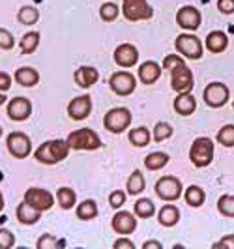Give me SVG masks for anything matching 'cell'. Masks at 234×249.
I'll list each match as a JSON object with an SVG mask.
<instances>
[{"label":"cell","mask_w":234,"mask_h":249,"mask_svg":"<svg viewBox=\"0 0 234 249\" xmlns=\"http://www.w3.org/2000/svg\"><path fill=\"white\" fill-rule=\"evenodd\" d=\"M68 154H70L68 142L62 139H53V141H45L43 144L37 146L34 158L43 165H56V163L64 161L68 158Z\"/></svg>","instance_id":"obj_1"},{"label":"cell","mask_w":234,"mask_h":249,"mask_svg":"<svg viewBox=\"0 0 234 249\" xmlns=\"http://www.w3.org/2000/svg\"><path fill=\"white\" fill-rule=\"evenodd\" d=\"M70 150H98L101 146L99 135L90 127H81L72 131L66 139Z\"/></svg>","instance_id":"obj_2"},{"label":"cell","mask_w":234,"mask_h":249,"mask_svg":"<svg viewBox=\"0 0 234 249\" xmlns=\"http://www.w3.org/2000/svg\"><path fill=\"white\" fill-rule=\"evenodd\" d=\"M189 160L191 163L202 169L208 167L210 163L214 161V142L208 137H198L193 141L191 148H189Z\"/></svg>","instance_id":"obj_3"},{"label":"cell","mask_w":234,"mask_h":249,"mask_svg":"<svg viewBox=\"0 0 234 249\" xmlns=\"http://www.w3.org/2000/svg\"><path fill=\"white\" fill-rule=\"evenodd\" d=\"M131 111L126 109V107H114L111 111L105 114L103 118V125L107 131L111 133H122L126 131L129 125H131Z\"/></svg>","instance_id":"obj_4"},{"label":"cell","mask_w":234,"mask_h":249,"mask_svg":"<svg viewBox=\"0 0 234 249\" xmlns=\"http://www.w3.org/2000/svg\"><path fill=\"white\" fill-rule=\"evenodd\" d=\"M156 193L161 200H167V202L178 200L184 193L182 180L176 178V176H161L156 182Z\"/></svg>","instance_id":"obj_5"},{"label":"cell","mask_w":234,"mask_h":249,"mask_svg":"<svg viewBox=\"0 0 234 249\" xmlns=\"http://www.w3.org/2000/svg\"><path fill=\"white\" fill-rule=\"evenodd\" d=\"M122 15L131 23L148 21V19H152L154 10L146 0H122Z\"/></svg>","instance_id":"obj_6"},{"label":"cell","mask_w":234,"mask_h":249,"mask_svg":"<svg viewBox=\"0 0 234 249\" xmlns=\"http://www.w3.org/2000/svg\"><path fill=\"white\" fill-rule=\"evenodd\" d=\"M171 87H173V90L176 94L191 92L193 87H195L193 71H191L184 62L176 64L174 68H171Z\"/></svg>","instance_id":"obj_7"},{"label":"cell","mask_w":234,"mask_h":249,"mask_svg":"<svg viewBox=\"0 0 234 249\" xmlns=\"http://www.w3.org/2000/svg\"><path fill=\"white\" fill-rule=\"evenodd\" d=\"M174 47L180 53V56L189 60H200L202 58V43L193 34H180L174 41Z\"/></svg>","instance_id":"obj_8"},{"label":"cell","mask_w":234,"mask_h":249,"mask_svg":"<svg viewBox=\"0 0 234 249\" xmlns=\"http://www.w3.org/2000/svg\"><path fill=\"white\" fill-rule=\"evenodd\" d=\"M6 146L15 160H25L32 152V141L23 131H13L6 139Z\"/></svg>","instance_id":"obj_9"},{"label":"cell","mask_w":234,"mask_h":249,"mask_svg":"<svg viewBox=\"0 0 234 249\" xmlns=\"http://www.w3.org/2000/svg\"><path fill=\"white\" fill-rule=\"evenodd\" d=\"M229 96H231V90L223 83H210L208 87L204 88V92H202L204 103L212 109H219L223 105H227Z\"/></svg>","instance_id":"obj_10"},{"label":"cell","mask_w":234,"mask_h":249,"mask_svg":"<svg viewBox=\"0 0 234 249\" xmlns=\"http://www.w3.org/2000/svg\"><path fill=\"white\" fill-rule=\"evenodd\" d=\"M109 87L116 96H131L135 92V75L129 71H116L109 79Z\"/></svg>","instance_id":"obj_11"},{"label":"cell","mask_w":234,"mask_h":249,"mask_svg":"<svg viewBox=\"0 0 234 249\" xmlns=\"http://www.w3.org/2000/svg\"><path fill=\"white\" fill-rule=\"evenodd\" d=\"M23 200H26L30 206H34L39 212H47V210L53 208V204H54L53 193H49L47 189H41V187H30V189H26Z\"/></svg>","instance_id":"obj_12"},{"label":"cell","mask_w":234,"mask_h":249,"mask_svg":"<svg viewBox=\"0 0 234 249\" xmlns=\"http://www.w3.org/2000/svg\"><path fill=\"white\" fill-rule=\"evenodd\" d=\"M176 23L182 26L184 30L195 32V30H198L200 23H202L200 10H197L195 6H184V8H180L178 13H176Z\"/></svg>","instance_id":"obj_13"},{"label":"cell","mask_w":234,"mask_h":249,"mask_svg":"<svg viewBox=\"0 0 234 249\" xmlns=\"http://www.w3.org/2000/svg\"><path fill=\"white\" fill-rule=\"evenodd\" d=\"M90 112H92V98L87 96V94L73 98V100L70 101V105H68V114H70V118H72V120H77V122L88 118Z\"/></svg>","instance_id":"obj_14"},{"label":"cell","mask_w":234,"mask_h":249,"mask_svg":"<svg viewBox=\"0 0 234 249\" xmlns=\"http://www.w3.org/2000/svg\"><path fill=\"white\" fill-rule=\"evenodd\" d=\"M112 231L116 234H124V236H129L131 232H135L137 229V219L133 213L126 212V210H120V212L114 213L111 221Z\"/></svg>","instance_id":"obj_15"},{"label":"cell","mask_w":234,"mask_h":249,"mask_svg":"<svg viewBox=\"0 0 234 249\" xmlns=\"http://www.w3.org/2000/svg\"><path fill=\"white\" fill-rule=\"evenodd\" d=\"M8 116L10 120H15V122H25L26 118L32 114V103L26 98H13L8 103Z\"/></svg>","instance_id":"obj_16"},{"label":"cell","mask_w":234,"mask_h":249,"mask_svg":"<svg viewBox=\"0 0 234 249\" xmlns=\"http://www.w3.org/2000/svg\"><path fill=\"white\" fill-rule=\"evenodd\" d=\"M114 62L120 68H133L139 62V51L131 43H122L114 51Z\"/></svg>","instance_id":"obj_17"},{"label":"cell","mask_w":234,"mask_h":249,"mask_svg":"<svg viewBox=\"0 0 234 249\" xmlns=\"http://www.w3.org/2000/svg\"><path fill=\"white\" fill-rule=\"evenodd\" d=\"M73 81L77 87L90 88L99 81V71L96 68H92V66H83V68H79L73 73Z\"/></svg>","instance_id":"obj_18"},{"label":"cell","mask_w":234,"mask_h":249,"mask_svg":"<svg viewBox=\"0 0 234 249\" xmlns=\"http://www.w3.org/2000/svg\"><path fill=\"white\" fill-rule=\"evenodd\" d=\"M161 66L154 60H148V62H143L139 66V79L143 85H154L158 83L161 77Z\"/></svg>","instance_id":"obj_19"},{"label":"cell","mask_w":234,"mask_h":249,"mask_svg":"<svg viewBox=\"0 0 234 249\" xmlns=\"http://www.w3.org/2000/svg\"><path fill=\"white\" fill-rule=\"evenodd\" d=\"M41 213L39 210H36L34 206H30L26 200H23L17 210H15V215H17V221L21 225H36L39 219H41Z\"/></svg>","instance_id":"obj_20"},{"label":"cell","mask_w":234,"mask_h":249,"mask_svg":"<svg viewBox=\"0 0 234 249\" xmlns=\"http://www.w3.org/2000/svg\"><path fill=\"white\" fill-rule=\"evenodd\" d=\"M173 107L178 114L189 116V114H193L195 109H197V100H195V96H193L191 92H184V94H178V96H176Z\"/></svg>","instance_id":"obj_21"},{"label":"cell","mask_w":234,"mask_h":249,"mask_svg":"<svg viewBox=\"0 0 234 249\" xmlns=\"http://www.w3.org/2000/svg\"><path fill=\"white\" fill-rule=\"evenodd\" d=\"M229 47V36L221 30H214L206 36V49L214 54H219Z\"/></svg>","instance_id":"obj_22"},{"label":"cell","mask_w":234,"mask_h":249,"mask_svg":"<svg viewBox=\"0 0 234 249\" xmlns=\"http://www.w3.org/2000/svg\"><path fill=\"white\" fill-rule=\"evenodd\" d=\"M13 77H15V83H17V85H21V87H25V88H32L39 83V73H37V70L28 68V66L15 70V75H13Z\"/></svg>","instance_id":"obj_23"},{"label":"cell","mask_w":234,"mask_h":249,"mask_svg":"<svg viewBox=\"0 0 234 249\" xmlns=\"http://www.w3.org/2000/svg\"><path fill=\"white\" fill-rule=\"evenodd\" d=\"M158 219L161 227H174L180 221V210L174 204H165L158 213Z\"/></svg>","instance_id":"obj_24"},{"label":"cell","mask_w":234,"mask_h":249,"mask_svg":"<svg viewBox=\"0 0 234 249\" xmlns=\"http://www.w3.org/2000/svg\"><path fill=\"white\" fill-rule=\"evenodd\" d=\"M98 204H96V200L92 199H87L83 200L79 206H77V210H75V213H77V217L81 219V221H90V219H96L98 217Z\"/></svg>","instance_id":"obj_25"},{"label":"cell","mask_w":234,"mask_h":249,"mask_svg":"<svg viewBox=\"0 0 234 249\" xmlns=\"http://www.w3.org/2000/svg\"><path fill=\"white\" fill-rule=\"evenodd\" d=\"M184 199L189 206H193V208H200V206L204 204V200H206V193H204V189H202V187H198V186L193 184V186H189L184 191Z\"/></svg>","instance_id":"obj_26"},{"label":"cell","mask_w":234,"mask_h":249,"mask_svg":"<svg viewBox=\"0 0 234 249\" xmlns=\"http://www.w3.org/2000/svg\"><path fill=\"white\" fill-rule=\"evenodd\" d=\"M146 187V182H144V176L141 171H133L131 176L127 178V184H126V189H127V195H141Z\"/></svg>","instance_id":"obj_27"},{"label":"cell","mask_w":234,"mask_h":249,"mask_svg":"<svg viewBox=\"0 0 234 249\" xmlns=\"http://www.w3.org/2000/svg\"><path fill=\"white\" fill-rule=\"evenodd\" d=\"M169 154H165V152H152V154H148L146 158H144V167H146L148 171H160L163 169L167 163H169Z\"/></svg>","instance_id":"obj_28"},{"label":"cell","mask_w":234,"mask_h":249,"mask_svg":"<svg viewBox=\"0 0 234 249\" xmlns=\"http://www.w3.org/2000/svg\"><path fill=\"white\" fill-rule=\"evenodd\" d=\"M39 39H41V36H39V32H26L25 36L21 37V41H19V49H21V53L23 54H32L34 51L39 47Z\"/></svg>","instance_id":"obj_29"},{"label":"cell","mask_w":234,"mask_h":249,"mask_svg":"<svg viewBox=\"0 0 234 249\" xmlns=\"http://www.w3.org/2000/svg\"><path fill=\"white\" fill-rule=\"evenodd\" d=\"M56 200H58L62 210H72L77 202V193L72 187H60L56 191Z\"/></svg>","instance_id":"obj_30"},{"label":"cell","mask_w":234,"mask_h":249,"mask_svg":"<svg viewBox=\"0 0 234 249\" xmlns=\"http://www.w3.org/2000/svg\"><path fill=\"white\" fill-rule=\"evenodd\" d=\"M17 21L25 26L36 25L37 21H39V10H36L34 6H23L17 12Z\"/></svg>","instance_id":"obj_31"},{"label":"cell","mask_w":234,"mask_h":249,"mask_svg":"<svg viewBox=\"0 0 234 249\" xmlns=\"http://www.w3.org/2000/svg\"><path fill=\"white\" fill-rule=\"evenodd\" d=\"M129 142L137 146V148H144L146 144H150V131H148L146 127H135V129H131L129 131Z\"/></svg>","instance_id":"obj_32"},{"label":"cell","mask_w":234,"mask_h":249,"mask_svg":"<svg viewBox=\"0 0 234 249\" xmlns=\"http://www.w3.org/2000/svg\"><path fill=\"white\" fill-rule=\"evenodd\" d=\"M133 210H135L137 217H143V219H148L156 213V206L150 199H139L133 204Z\"/></svg>","instance_id":"obj_33"},{"label":"cell","mask_w":234,"mask_h":249,"mask_svg":"<svg viewBox=\"0 0 234 249\" xmlns=\"http://www.w3.org/2000/svg\"><path fill=\"white\" fill-rule=\"evenodd\" d=\"M152 137L156 142H163L167 139L173 137V125L167 124V122H158L154 125V131H152Z\"/></svg>","instance_id":"obj_34"},{"label":"cell","mask_w":234,"mask_h":249,"mask_svg":"<svg viewBox=\"0 0 234 249\" xmlns=\"http://www.w3.org/2000/svg\"><path fill=\"white\" fill-rule=\"evenodd\" d=\"M217 142L227 146V148H233L234 146V124L223 125L221 129L217 131Z\"/></svg>","instance_id":"obj_35"},{"label":"cell","mask_w":234,"mask_h":249,"mask_svg":"<svg viewBox=\"0 0 234 249\" xmlns=\"http://www.w3.org/2000/svg\"><path fill=\"white\" fill-rule=\"evenodd\" d=\"M118 13H120V8H118L114 2H105V4L99 8V17H101L105 23H112V21H116Z\"/></svg>","instance_id":"obj_36"},{"label":"cell","mask_w":234,"mask_h":249,"mask_svg":"<svg viewBox=\"0 0 234 249\" xmlns=\"http://www.w3.org/2000/svg\"><path fill=\"white\" fill-rule=\"evenodd\" d=\"M217 210L225 217H234V195H223V197H219Z\"/></svg>","instance_id":"obj_37"},{"label":"cell","mask_w":234,"mask_h":249,"mask_svg":"<svg viewBox=\"0 0 234 249\" xmlns=\"http://www.w3.org/2000/svg\"><path fill=\"white\" fill-rule=\"evenodd\" d=\"M60 246H64V242H60L58 238L53 236V234H41L36 242L37 249H56L60 248Z\"/></svg>","instance_id":"obj_38"},{"label":"cell","mask_w":234,"mask_h":249,"mask_svg":"<svg viewBox=\"0 0 234 249\" xmlns=\"http://www.w3.org/2000/svg\"><path fill=\"white\" fill-rule=\"evenodd\" d=\"M13 45H15V37L10 30H6V28H0V49L2 51H10L13 49Z\"/></svg>","instance_id":"obj_39"},{"label":"cell","mask_w":234,"mask_h":249,"mask_svg":"<svg viewBox=\"0 0 234 249\" xmlns=\"http://www.w3.org/2000/svg\"><path fill=\"white\" fill-rule=\"evenodd\" d=\"M15 246V234L10 229H0V249H10Z\"/></svg>","instance_id":"obj_40"},{"label":"cell","mask_w":234,"mask_h":249,"mask_svg":"<svg viewBox=\"0 0 234 249\" xmlns=\"http://www.w3.org/2000/svg\"><path fill=\"white\" fill-rule=\"evenodd\" d=\"M126 197H127V193H124V191H120V189H116V191H112L111 195H109V204H111L112 208H120V206H124L126 204Z\"/></svg>","instance_id":"obj_41"},{"label":"cell","mask_w":234,"mask_h":249,"mask_svg":"<svg viewBox=\"0 0 234 249\" xmlns=\"http://www.w3.org/2000/svg\"><path fill=\"white\" fill-rule=\"evenodd\" d=\"M217 10L225 15L234 13V0H217Z\"/></svg>","instance_id":"obj_42"},{"label":"cell","mask_w":234,"mask_h":249,"mask_svg":"<svg viewBox=\"0 0 234 249\" xmlns=\"http://www.w3.org/2000/svg\"><path fill=\"white\" fill-rule=\"evenodd\" d=\"M182 56L180 54H169V56H165V60H163V70H171L174 68L176 64H182Z\"/></svg>","instance_id":"obj_43"},{"label":"cell","mask_w":234,"mask_h":249,"mask_svg":"<svg viewBox=\"0 0 234 249\" xmlns=\"http://www.w3.org/2000/svg\"><path fill=\"white\" fill-rule=\"evenodd\" d=\"M12 88V75L6 71H0V92H8Z\"/></svg>","instance_id":"obj_44"},{"label":"cell","mask_w":234,"mask_h":249,"mask_svg":"<svg viewBox=\"0 0 234 249\" xmlns=\"http://www.w3.org/2000/svg\"><path fill=\"white\" fill-rule=\"evenodd\" d=\"M219 248L234 249V234H229V236H225L223 240H219V242L214 244V249H219Z\"/></svg>","instance_id":"obj_45"},{"label":"cell","mask_w":234,"mask_h":249,"mask_svg":"<svg viewBox=\"0 0 234 249\" xmlns=\"http://www.w3.org/2000/svg\"><path fill=\"white\" fill-rule=\"evenodd\" d=\"M114 249H135V244L129 240V238H118L114 244H112Z\"/></svg>","instance_id":"obj_46"},{"label":"cell","mask_w":234,"mask_h":249,"mask_svg":"<svg viewBox=\"0 0 234 249\" xmlns=\"http://www.w3.org/2000/svg\"><path fill=\"white\" fill-rule=\"evenodd\" d=\"M161 248H163L161 242H156V240H148V242L143 244V249H161Z\"/></svg>","instance_id":"obj_47"},{"label":"cell","mask_w":234,"mask_h":249,"mask_svg":"<svg viewBox=\"0 0 234 249\" xmlns=\"http://www.w3.org/2000/svg\"><path fill=\"white\" fill-rule=\"evenodd\" d=\"M4 206H6V202H4V195H2V191H0V212L4 210Z\"/></svg>","instance_id":"obj_48"},{"label":"cell","mask_w":234,"mask_h":249,"mask_svg":"<svg viewBox=\"0 0 234 249\" xmlns=\"http://www.w3.org/2000/svg\"><path fill=\"white\" fill-rule=\"evenodd\" d=\"M6 100H8V98H6V96H4V92H0V107H2V105H4V103H6Z\"/></svg>","instance_id":"obj_49"},{"label":"cell","mask_w":234,"mask_h":249,"mask_svg":"<svg viewBox=\"0 0 234 249\" xmlns=\"http://www.w3.org/2000/svg\"><path fill=\"white\" fill-rule=\"evenodd\" d=\"M0 137H2V127H0Z\"/></svg>","instance_id":"obj_50"},{"label":"cell","mask_w":234,"mask_h":249,"mask_svg":"<svg viewBox=\"0 0 234 249\" xmlns=\"http://www.w3.org/2000/svg\"><path fill=\"white\" fill-rule=\"evenodd\" d=\"M233 107H234V103H233Z\"/></svg>","instance_id":"obj_51"}]
</instances>
